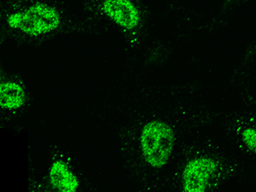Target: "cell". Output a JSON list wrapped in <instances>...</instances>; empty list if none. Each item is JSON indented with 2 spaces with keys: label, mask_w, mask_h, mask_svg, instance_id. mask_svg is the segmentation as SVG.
Returning <instances> with one entry per match:
<instances>
[{
  "label": "cell",
  "mask_w": 256,
  "mask_h": 192,
  "mask_svg": "<svg viewBox=\"0 0 256 192\" xmlns=\"http://www.w3.org/2000/svg\"><path fill=\"white\" fill-rule=\"evenodd\" d=\"M147 82L122 84L98 108L113 125L128 176L140 192H164L184 146L208 128L216 110Z\"/></svg>",
  "instance_id": "obj_1"
},
{
  "label": "cell",
  "mask_w": 256,
  "mask_h": 192,
  "mask_svg": "<svg viewBox=\"0 0 256 192\" xmlns=\"http://www.w3.org/2000/svg\"><path fill=\"white\" fill-rule=\"evenodd\" d=\"M65 0H1L0 36L4 42L41 46L74 35L101 34Z\"/></svg>",
  "instance_id": "obj_2"
},
{
  "label": "cell",
  "mask_w": 256,
  "mask_h": 192,
  "mask_svg": "<svg viewBox=\"0 0 256 192\" xmlns=\"http://www.w3.org/2000/svg\"><path fill=\"white\" fill-rule=\"evenodd\" d=\"M208 129L196 134L184 146L164 192H216L236 178H248L244 163L218 146Z\"/></svg>",
  "instance_id": "obj_3"
},
{
  "label": "cell",
  "mask_w": 256,
  "mask_h": 192,
  "mask_svg": "<svg viewBox=\"0 0 256 192\" xmlns=\"http://www.w3.org/2000/svg\"><path fill=\"white\" fill-rule=\"evenodd\" d=\"M83 8L102 32L113 28L119 32L130 50L146 44L152 20L147 0H84Z\"/></svg>",
  "instance_id": "obj_4"
},
{
  "label": "cell",
  "mask_w": 256,
  "mask_h": 192,
  "mask_svg": "<svg viewBox=\"0 0 256 192\" xmlns=\"http://www.w3.org/2000/svg\"><path fill=\"white\" fill-rule=\"evenodd\" d=\"M95 188L79 160L67 148L53 150L44 176L38 180L34 192H83Z\"/></svg>",
  "instance_id": "obj_5"
},
{
  "label": "cell",
  "mask_w": 256,
  "mask_h": 192,
  "mask_svg": "<svg viewBox=\"0 0 256 192\" xmlns=\"http://www.w3.org/2000/svg\"><path fill=\"white\" fill-rule=\"evenodd\" d=\"M34 102L32 89L16 73L2 67L0 72V122L9 123L28 110Z\"/></svg>",
  "instance_id": "obj_6"
}]
</instances>
